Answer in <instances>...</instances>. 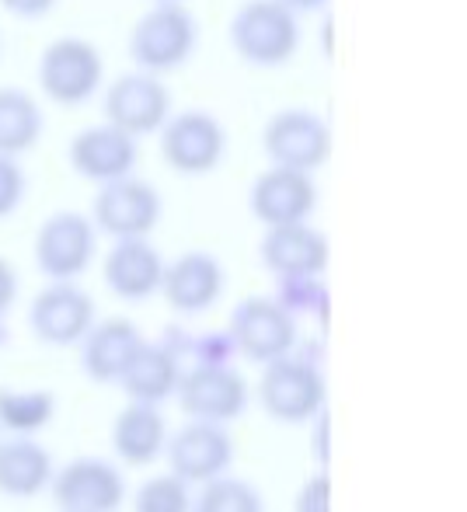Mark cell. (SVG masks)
I'll return each mask as SVG.
<instances>
[{
    "mask_svg": "<svg viewBox=\"0 0 467 512\" xmlns=\"http://www.w3.org/2000/svg\"><path fill=\"white\" fill-rule=\"evenodd\" d=\"M175 401L189 418L231 425L248 411L251 387L234 363H192V370H182L178 377Z\"/></svg>",
    "mask_w": 467,
    "mask_h": 512,
    "instance_id": "obj_7",
    "label": "cell"
},
{
    "mask_svg": "<svg viewBox=\"0 0 467 512\" xmlns=\"http://www.w3.org/2000/svg\"><path fill=\"white\" fill-rule=\"evenodd\" d=\"M161 133V157L178 175H210L227 154V129L213 112L189 108V112H171L164 119Z\"/></svg>",
    "mask_w": 467,
    "mask_h": 512,
    "instance_id": "obj_6",
    "label": "cell"
},
{
    "mask_svg": "<svg viewBox=\"0 0 467 512\" xmlns=\"http://www.w3.org/2000/svg\"><path fill=\"white\" fill-rule=\"evenodd\" d=\"M265 157L279 168L318 171L332 157V126L311 108H279L262 129Z\"/></svg>",
    "mask_w": 467,
    "mask_h": 512,
    "instance_id": "obj_8",
    "label": "cell"
},
{
    "mask_svg": "<svg viewBox=\"0 0 467 512\" xmlns=\"http://www.w3.org/2000/svg\"><path fill=\"white\" fill-rule=\"evenodd\" d=\"M154 4H178V0H154Z\"/></svg>",
    "mask_w": 467,
    "mask_h": 512,
    "instance_id": "obj_36",
    "label": "cell"
},
{
    "mask_svg": "<svg viewBox=\"0 0 467 512\" xmlns=\"http://www.w3.org/2000/svg\"><path fill=\"white\" fill-rule=\"evenodd\" d=\"M258 405L265 415L283 425H307L318 411L328 408V380L321 356L304 352H286L279 359H269L258 366Z\"/></svg>",
    "mask_w": 467,
    "mask_h": 512,
    "instance_id": "obj_1",
    "label": "cell"
},
{
    "mask_svg": "<svg viewBox=\"0 0 467 512\" xmlns=\"http://www.w3.org/2000/svg\"><path fill=\"white\" fill-rule=\"evenodd\" d=\"M293 512H332V478H328V467H318L314 474H307L304 485L297 488Z\"/></svg>",
    "mask_w": 467,
    "mask_h": 512,
    "instance_id": "obj_31",
    "label": "cell"
},
{
    "mask_svg": "<svg viewBox=\"0 0 467 512\" xmlns=\"http://www.w3.org/2000/svg\"><path fill=\"white\" fill-rule=\"evenodd\" d=\"M178 377H182V349H178L175 331L157 342L143 338L140 352L122 373L119 387L129 401H143V405H164L175 398Z\"/></svg>",
    "mask_w": 467,
    "mask_h": 512,
    "instance_id": "obj_21",
    "label": "cell"
},
{
    "mask_svg": "<svg viewBox=\"0 0 467 512\" xmlns=\"http://www.w3.org/2000/svg\"><path fill=\"white\" fill-rule=\"evenodd\" d=\"M42 129H46V115L28 91L14 88V84L0 88V154H28L32 147H39Z\"/></svg>",
    "mask_w": 467,
    "mask_h": 512,
    "instance_id": "obj_24",
    "label": "cell"
},
{
    "mask_svg": "<svg viewBox=\"0 0 467 512\" xmlns=\"http://www.w3.org/2000/svg\"><path fill=\"white\" fill-rule=\"evenodd\" d=\"M140 345L143 331L129 317H102V321L95 317V324L77 342L84 377L95 380V384H119L122 373L129 370V363L140 352Z\"/></svg>",
    "mask_w": 467,
    "mask_h": 512,
    "instance_id": "obj_20",
    "label": "cell"
},
{
    "mask_svg": "<svg viewBox=\"0 0 467 512\" xmlns=\"http://www.w3.org/2000/svg\"><path fill=\"white\" fill-rule=\"evenodd\" d=\"M178 338V349L182 352H192V359L196 363H234L237 359V349L231 342V335L224 331H203V335H182V331H175Z\"/></svg>",
    "mask_w": 467,
    "mask_h": 512,
    "instance_id": "obj_29",
    "label": "cell"
},
{
    "mask_svg": "<svg viewBox=\"0 0 467 512\" xmlns=\"http://www.w3.org/2000/svg\"><path fill=\"white\" fill-rule=\"evenodd\" d=\"M171 115V91L157 74L129 70L105 88V122L119 126L129 136H150Z\"/></svg>",
    "mask_w": 467,
    "mask_h": 512,
    "instance_id": "obj_14",
    "label": "cell"
},
{
    "mask_svg": "<svg viewBox=\"0 0 467 512\" xmlns=\"http://www.w3.org/2000/svg\"><path fill=\"white\" fill-rule=\"evenodd\" d=\"M279 4L290 7L293 14H321V11H328L332 0H279Z\"/></svg>",
    "mask_w": 467,
    "mask_h": 512,
    "instance_id": "obj_35",
    "label": "cell"
},
{
    "mask_svg": "<svg viewBox=\"0 0 467 512\" xmlns=\"http://www.w3.org/2000/svg\"><path fill=\"white\" fill-rule=\"evenodd\" d=\"M98 255V230L91 216L60 209L46 216L35 234V265L46 279H81Z\"/></svg>",
    "mask_w": 467,
    "mask_h": 512,
    "instance_id": "obj_11",
    "label": "cell"
},
{
    "mask_svg": "<svg viewBox=\"0 0 467 512\" xmlns=\"http://www.w3.org/2000/svg\"><path fill=\"white\" fill-rule=\"evenodd\" d=\"M136 157H140V143L136 136L122 133L112 122H98L81 133H74L67 147V161L88 182H112V178L133 175Z\"/></svg>",
    "mask_w": 467,
    "mask_h": 512,
    "instance_id": "obj_18",
    "label": "cell"
},
{
    "mask_svg": "<svg viewBox=\"0 0 467 512\" xmlns=\"http://www.w3.org/2000/svg\"><path fill=\"white\" fill-rule=\"evenodd\" d=\"M56 418V394L42 387H0V432L7 436H35Z\"/></svg>",
    "mask_w": 467,
    "mask_h": 512,
    "instance_id": "obj_25",
    "label": "cell"
},
{
    "mask_svg": "<svg viewBox=\"0 0 467 512\" xmlns=\"http://www.w3.org/2000/svg\"><path fill=\"white\" fill-rule=\"evenodd\" d=\"M25 192H28V178L25 168L18 164V157L0 154V220L18 213L21 203H25Z\"/></svg>",
    "mask_w": 467,
    "mask_h": 512,
    "instance_id": "obj_30",
    "label": "cell"
},
{
    "mask_svg": "<svg viewBox=\"0 0 467 512\" xmlns=\"http://www.w3.org/2000/svg\"><path fill=\"white\" fill-rule=\"evenodd\" d=\"M39 88L56 105H84L105 81V60L95 42L81 35H60L39 56Z\"/></svg>",
    "mask_w": 467,
    "mask_h": 512,
    "instance_id": "obj_4",
    "label": "cell"
},
{
    "mask_svg": "<svg viewBox=\"0 0 467 512\" xmlns=\"http://www.w3.org/2000/svg\"><path fill=\"white\" fill-rule=\"evenodd\" d=\"M227 290V269L210 251H182L178 258L164 262L161 276V297L175 314L196 317L217 307V300Z\"/></svg>",
    "mask_w": 467,
    "mask_h": 512,
    "instance_id": "obj_15",
    "label": "cell"
},
{
    "mask_svg": "<svg viewBox=\"0 0 467 512\" xmlns=\"http://www.w3.org/2000/svg\"><path fill=\"white\" fill-rule=\"evenodd\" d=\"M46 492L60 512H119L129 488L112 460L74 457L56 467Z\"/></svg>",
    "mask_w": 467,
    "mask_h": 512,
    "instance_id": "obj_10",
    "label": "cell"
},
{
    "mask_svg": "<svg viewBox=\"0 0 467 512\" xmlns=\"http://www.w3.org/2000/svg\"><path fill=\"white\" fill-rule=\"evenodd\" d=\"M248 209L262 227L311 220V213L318 209V185H314V175L311 171L272 164L269 171H262V175L251 182Z\"/></svg>",
    "mask_w": 467,
    "mask_h": 512,
    "instance_id": "obj_16",
    "label": "cell"
},
{
    "mask_svg": "<svg viewBox=\"0 0 467 512\" xmlns=\"http://www.w3.org/2000/svg\"><path fill=\"white\" fill-rule=\"evenodd\" d=\"M272 300H276L286 314L311 317V321H318V324H325L328 310H332V293H328L325 276H279Z\"/></svg>",
    "mask_w": 467,
    "mask_h": 512,
    "instance_id": "obj_27",
    "label": "cell"
},
{
    "mask_svg": "<svg viewBox=\"0 0 467 512\" xmlns=\"http://www.w3.org/2000/svg\"><path fill=\"white\" fill-rule=\"evenodd\" d=\"M133 512H192V485L171 471L154 474L136 488Z\"/></svg>",
    "mask_w": 467,
    "mask_h": 512,
    "instance_id": "obj_28",
    "label": "cell"
},
{
    "mask_svg": "<svg viewBox=\"0 0 467 512\" xmlns=\"http://www.w3.org/2000/svg\"><path fill=\"white\" fill-rule=\"evenodd\" d=\"M14 300H18V272L7 258H0V317H7Z\"/></svg>",
    "mask_w": 467,
    "mask_h": 512,
    "instance_id": "obj_34",
    "label": "cell"
},
{
    "mask_svg": "<svg viewBox=\"0 0 467 512\" xmlns=\"http://www.w3.org/2000/svg\"><path fill=\"white\" fill-rule=\"evenodd\" d=\"M192 512H265V499L251 481L227 471L192 488Z\"/></svg>",
    "mask_w": 467,
    "mask_h": 512,
    "instance_id": "obj_26",
    "label": "cell"
},
{
    "mask_svg": "<svg viewBox=\"0 0 467 512\" xmlns=\"http://www.w3.org/2000/svg\"><path fill=\"white\" fill-rule=\"evenodd\" d=\"M98 307L88 290L77 286V279H49L32 297L28 307V328L42 345L70 349L84 338V331L95 324Z\"/></svg>",
    "mask_w": 467,
    "mask_h": 512,
    "instance_id": "obj_12",
    "label": "cell"
},
{
    "mask_svg": "<svg viewBox=\"0 0 467 512\" xmlns=\"http://www.w3.org/2000/svg\"><path fill=\"white\" fill-rule=\"evenodd\" d=\"M0 7H4L7 14H14V18L35 21V18H46L56 7V0H0Z\"/></svg>",
    "mask_w": 467,
    "mask_h": 512,
    "instance_id": "obj_32",
    "label": "cell"
},
{
    "mask_svg": "<svg viewBox=\"0 0 467 512\" xmlns=\"http://www.w3.org/2000/svg\"><path fill=\"white\" fill-rule=\"evenodd\" d=\"M164 203L161 192L147 178L122 175L112 182H102L91 203V223L98 234H109L112 241L119 237H150L161 223Z\"/></svg>",
    "mask_w": 467,
    "mask_h": 512,
    "instance_id": "obj_5",
    "label": "cell"
},
{
    "mask_svg": "<svg viewBox=\"0 0 467 512\" xmlns=\"http://www.w3.org/2000/svg\"><path fill=\"white\" fill-rule=\"evenodd\" d=\"M231 46L248 67H286L300 49V14L279 0H244L231 18Z\"/></svg>",
    "mask_w": 467,
    "mask_h": 512,
    "instance_id": "obj_2",
    "label": "cell"
},
{
    "mask_svg": "<svg viewBox=\"0 0 467 512\" xmlns=\"http://www.w3.org/2000/svg\"><path fill=\"white\" fill-rule=\"evenodd\" d=\"M234 436L227 425L203 422V418H189L182 429L168 432L161 457L168 460V471L189 481L192 488L203 485L210 478L231 471L234 464Z\"/></svg>",
    "mask_w": 467,
    "mask_h": 512,
    "instance_id": "obj_13",
    "label": "cell"
},
{
    "mask_svg": "<svg viewBox=\"0 0 467 512\" xmlns=\"http://www.w3.org/2000/svg\"><path fill=\"white\" fill-rule=\"evenodd\" d=\"M53 453L35 436H0V495L35 499L53 481Z\"/></svg>",
    "mask_w": 467,
    "mask_h": 512,
    "instance_id": "obj_23",
    "label": "cell"
},
{
    "mask_svg": "<svg viewBox=\"0 0 467 512\" xmlns=\"http://www.w3.org/2000/svg\"><path fill=\"white\" fill-rule=\"evenodd\" d=\"M328 422H332L328 408L318 411V415L307 422V429L314 432V464H318V467H328Z\"/></svg>",
    "mask_w": 467,
    "mask_h": 512,
    "instance_id": "obj_33",
    "label": "cell"
},
{
    "mask_svg": "<svg viewBox=\"0 0 467 512\" xmlns=\"http://www.w3.org/2000/svg\"><path fill=\"white\" fill-rule=\"evenodd\" d=\"M164 276V255L150 244V237H119L102 265V279L112 297L126 304H143L157 297Z\"/></svg>",
    "mask_w": 467,
    "mask_h": 512,
    "instance_id": "obj_19",
    "label": "cell"
},
{
    "mask_svg": "<svg viewBox=\"0 0 467 512\" xmlns=\"http://www.w3.org/2000/svg\"><path fill=\"white\" fill-rule=\"evenodd\" d=\"M199 46V21L189 7L178 4H154L136 18L129 32V60L136 70L147 74H171L178 70Z\"/></svg>",
    "mask_w": 467,
    "mask_h": 512,
    "instance_id": "obj_3",
    "label": "cell"
},
{
    "mask_svg": "<svg viewBox=\"0 0 467 512\" xmlns=\"http://www.w3.org/2000/svg\"><path fill=\"white\" fill-rule=\"evenodd\" d=\"M164 443H168V418H164L161 405L129 401L112 418V453L122 464L150 467L154 460H161Z\"/></svg>",
    "mask_w": 467,
    "mask_h": 512,
    "instance_id": "obj_22",
    "label": "cell"
},
{
    "mask_svg": "<svg viewBox=\"0 0 467 512\" xmlns=\"http://www.w3.org/2000/svg\"><path fill=\"white\" fill-rule=\"evenodd\" d=\"M258 258L272 279L325 276L328 262H332V244L318 227H311V220L279 223V227H265L262 241H258Z\"/></svg>",
    "mask_w": 467,
    "mask_h": 512,
    "instance_id": "obj_17",
    "label": "cell"
},
{
    "mask_svg": "<svg viewBox=\"0 0 467 512\" xmlns=\"http://www.w3.org/2000/svg\"><path fill=\"white\" fill-rule=\"evenodd\" d=\"M234 349L251 366H265L269 359H279L297 349V317L286 314L272 297H244L234 304L227 321Z\"/></svg>",
    "mask_w": 467,
    "mask_h": 512,
    "instance_id": "obj_9",
    "label": "cell"
},
{
    "mask_svg": "<svg viewBox=\"0 0 467 512\" xmlns=\"http://www.w3.org/2000/svg\"><path fill=\"white\" fill-rule=\"evenodd\" d=\"M56 512H60V509H56Z\"/></svg>",
    "mask_w": 467,
    "mask_h": 512,
    "instance_id": "obj_37",
    "label": "cell"
}]
</instances>
